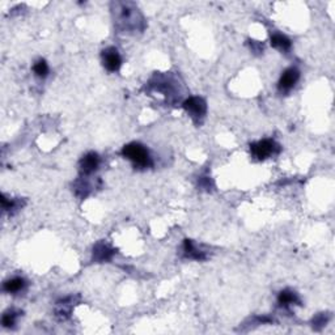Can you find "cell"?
<instances>
[{
	"label": "cell",
	"mask_w": 335,
	"mask_h": 335,
	"mask_svg": "<svg viewBox=\"0 0 335 335\" xmlns=\"http://www.w3.org/2000/svg\"><path fill=\"white\" fill-rule=\"evenodd\" d=\"M122 156L130 160L137 169H147L153 165L152 157L146 147L141 143H130L122 148Z\"/></svg>",
	"instance_id": "cell-1"
},
{
	"label": "cell",
	"mask_w": 335,
	"mask_h": 335,
	"mask_svg": "<svg viewBox=\"0 0 335 335\" xmlns=\"http://www.w3.org/2000/svg\"><path fill=\"white\" fill-rule=\"evenodd\" d=\"M282 151V147L272 139H263L257 143L250 144V153L254 159L258 161H263L266 159H270L272 156L279 155Z\"/></svg>",
	"instance_id": "cell-2"
},
{
	"label": "cell",
	"mask_w": 335,
	"mask_h": 335,
	"mask_svg": "<svg viewBox=\"0 0 335 335\" xmlns=\"http://www.w3.org/2000/svg\"><path fill=\"white\" fill-rule=\"evenodd\" d=\"M182 106L195 123L201 122L207 113V104L202 97H189Z\"/></svg>",
	"instance_id": "cell-3"
},
{
	"label": "cell",
	"mask_w": 335,
	"mask_h": 335,
	"mask_svg": "<svg viewBox=\"0 0 335 335\" xmlns=\"http://www.w3.org/2000/svg\"><path fill=\"white\" fill-rule=\"evenodd\" d=\"M300 79V72L297 68L291 67L288 70H286L283 72V75L279 79L277 82V89L281 93H288L290 91H292L295 88V86L297 84Z\"/></svg>",
	"instance_id": "cell-4"
},
{
	"label": "cell",
	"mask_w": 335,
	"mask_h": 335,
	"mask_svg": "<svg viewBox=\"0 0 335 335\" xmlns=\"http://www.w3.org/2000/svg\"><path fill=\"white\" fill-rule=\"evenodd\" d=\"M102 64L109 72H117L122 66V58L116 47H107L102 51Z\"/></svg>",
	"instance_id": "cell-5"
},
{
	"label": "cell",
	"mask_w": 335,
	"mask_h": 335,
	"mask_svg": "<svg viewBox=\"0 0 335 335\" xmlns=\"http://www.w3.org/2000/svg\"><path fill=\"white\" fill-rule=\"evenodd\" d=\"M100 166V156L96 152L87 153L79 162V171L81 176H91Z\"/></svg>",
	"instance_id": "cell-6"
},
{
	"label": "cell",
	"mask_w": 335,
	"mask_h": 335,
	"mask_svg": "<svg viewBox=\"0 0 335 335\" xmlns=\"http://www.w3.org/2000/svg\"><path fill=\"white\" fill-rule=\"evenodd\" d=\"M73 299L72 296L71 297H66V299L61 300V301L57 302V308H55V316L58 317V320L66 321L67 318H70L71 312H72L73 306Z\"/></svg>",
	"instance_id": "cell-7"
},
{
	"label": "cell",
	"mask_w": 335,
	"mask_h": 335,
	"mask_svg": "<svg viewBox=\"0 0 335 335\" xmlns=\"http://www.w3.org/2000/svg\"><path fill=\"white\" fill-rule=\"evenodd\" d=\"M114 254H116V250L107 246L106 244H102V242L93 247V259L96 262H107L113 258Z\"/></svg>",
	"instance_id": "cell-8"
},
{
	"label": "cell",
	"mask_w": 335,
	"mask_h": 335,
	"mask_svg": "<svg viewBox=\"0 0 335 335\" xmlns=\"http://www.w3.org/2000/svg\"><path fill=\"white\" fill-rule=\"evenodd\" d=\"M183 256H185V258L195 259V261H204L207 258L206 253L195 246L191 240L183 241Z\"/></svg>",
	"instance_id": "cell-9"
},
{
	"label": "cell",
	"mask_w": 335,
	"mask_h": 335,
	"mask_svg": "<svg viewBox=\"0 0 335 335\" xmlns=\"http://www.w3.org/2000/svg\"><path fill=\"white\" fill-rule=\"evenodd\" d=\"M277 302L281 306H284V308H288L291 305H300V299L297 293L292 290H284L279 293L277 296Z\"/></svg>",
	"instance_id": "cell-10"
},
{
	"label": "cell",
	"mask_w": 335,
	"mask_h": 335,
	"mask_svg": "<svg viewBox=\"0 0 335 335\" xmlns=\"http://www.w3.org/2000/svg\"><path fill=\"white\" fill-rule=\"evenodd\" d=\"M271 46L283 52H288L291 50V47H292V42H291L290 38L284 36V34L275 33L271 36Z\"/></svg>",
	"instance_id": "cell-11"
},
{
	"label": "cell",
	"mask_w": 335,
	"mask_h": 335,
	"mask_svg": "<svg viewBox=\"0 0 335 335\" xmlns=\"http://www.w3.org/2000/svg\"><path fill=\"white\" fill-rule=\"evenodd\" d=\"M25 281L22 277H12V279H9L7 281L6 283L3 284V290L6 291L7 293H18L21 292L22 290L25 288Z\"/></svg>",
	"instance_id": "cell-12"
},
{
	"label": "cell",
	"mask_w": 335,
	"mask_h": 335,
	"mask_svg": "<svg viewBox=\"0 0 335 335\" xmlns=\"http://www.w3.org/2000/svg\"><path fill=\"white\" fill-rule=\"evenodd\" d=\"M33 71L36 73V76L41 77V79H45L47 75H49V64L45 59H38V61L34 63Z\"/></svg>",
	"instance_id": "cell-13"
},
{
	"label": "cell",
	"mask_w": 335,
	"mask_h": 335,
	"mask_svg": "<svg viewBox=\"0 0 335 335\" xmlns=\"http://www.w3.org/2000/svg\"><path fill=\"white\" fill-rule=\"evenodd\" d=\"M18 312L15 311H8L3 314V318H2V323H3V326L9 329V327H13L16 325V320L18 317Z\"/></svg>",
	"instance_id": "cell-14"
},
{
	"label": "cell",
	"mask_w": 335,
	"mask_h": 335,
	"mask_svg": "<svg viewBox=\"0 0 335 335\" xmlns=\"http://www.w3.org/2000/svg\"><path fill=\"white\" fill-rule=\"evenodd\" d=\"M329 321V317H327L326 314H318L317 317L313 318V327L316 330H320L321 327H323Z\"/></svg>",
	"instance_id": "cell-15"
},
{
	"label": "cell",
	"mask_w": 335,
	"mask_h": 335,
	"mask_svg": "<svg viewBox=\"0 0 335 335\" xmlns=\"http://www.w3.org/2000/svg\"><path fill=\"white\" fill-rule=\"evenodd\" d=\"M249 45H250V49L253 50L254 52L263 51V45H261V43L257 42V41H249Z\"/></svg>",
	"instance_id": "cell-16"
}]
</instances>
